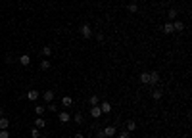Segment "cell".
Returning <instances> with one entry per match:
<instances>
[{
    "instance_id": "6da1fadb",
    "label": "cell",
    "mask_w": 192,
    "mask_h": 138,
    "mask_svg": "<svg viewBox=\"0 0 192 138\" xmlns=\"http://www.w3.org/2000/svg\"><path fill=\"white\" fill-rule=\"evenodd\" d=\"M81 36H83V39H92V29H90L89 23L81 25Z\"/></svg>"
},
{
    "instance_id": "7a4b0ae2",
    "label": "cell",
    "mask_w": 192,
    "mask_h": 138,
    "mask_svg": "<svg viewBox=\"0 0 192 138\" xmlns=\"http://www.w3.org/2000/svg\"><path fill=\"white\" fill-rule=\"evenodd\" d=\"M158 83H159V73L158 71H150L148 73V84L154 86V84H158Z\"/></svg>"
},
{
    "instance_id": "3957f363",
    "label": "cell",
    "mask_w": 192,
    "mask_h": 138,
    "mask_svg": "<svg viewBox=\"0 0 192 138\" xmlns=\"http://www.w3.org/2000/svg\"><path fill=\"white\" fill-rule=\"evenodd\" d=\"M89 115H90V117H94V119L102 117V109H100V105H90V111H89Z\"/></svg>"
},
{
    "instance_id": "277c9868",
    "label": "cell",
    "mask_w": 192,
    "mask_h": 138,
    "mask_svg": "<svg viewBox=\"0 0 192 138\" xmlns=\"http://www.w3.org/2000/svg\"><path fill=\"white\" fill-rule=\"evenodd\" d=\"M115 134H117L115 125H110V127H106V129H104V136H106V138H112V136H115Z\"/></svg>"
},
{
    "instance_id": "5b68a950",
    "label": "cell",
    "mask_w": 192,
    "mask_h": 138,
    "mask_svg": "<svg viewBox=\"0 0 192 138\" xmlns=\"http://www.w3.org/2000/svg\"><path fill=\"white\" fill-rule=\"evenodd\" d=\"M40 98V92L39 90H29L27 92V102H35V100Z\"/></svg>"
},
{
    "instance_id": "8992f818",
    "label": "cell",
    "mask_w": 192,
    "mask_h": 138,
    "mask_svg": "<svg viewBox=\"0 0 192 138\" xmlns=\"http://www.w3.org/2000/svg\"><path fill=\"white\" fill-rule=\"evenodd\" d=\"M98 105H100V109H102V115H104V113H110V111H112V104L106 102V100H104V102H100Z\"/></svg>"
},
{
    "instance_id": "52a82bcc",
    "label": "cell",
    "mask_w": 192,
    "mask_h": 138,
    "mask_svg": "<svg viewBox=\"0 0 192 138\" xmlns=\"http://www.w3.org/2000/svg\"><path fill=\"white\" fill-rule=\"evenodd\" d=\"M42 100L46 104H50V102H54V90H46V92L42 94Z\"/></svg>"
},
{
    "instance_id": "ba28073f",
    "label": "cell",
    "mask_w": 192,
    "mask_h": 138,
    "mask_svg": "<svg viewBox=\"0 0 192 138\" xmlns=\"http://www.w3.org/2000/svg\"><path fill=\"white\" fill-rule=\"evenodd\" d=\"M58 119L61 121V123H69V121H71V115L67 113V111H60V113H58Z\"/></svg>"
},
{
    "instance_id": "9c48e42d",
    "label": "cell",
    "mask_w": 192,
    "mask_h": 138,
    "mask_svg": "<svg viewBox=\"0 0 192 138\" xmlns=\"http://www.w3.org/2000/svg\"><path fill=\"white\" fill-rule=\"evenodd\" d=\"M19 63H21L23 67H27L29 63H31V56L29 54H21V56H19Z\"/></svg>"
},
{
    "instance_id": "30bf717a",
    "label": "cell",
    "mask_w": 192,
    "mask_h": 138,
    "mask_svg": "<svg viewBox=\"0 0 192 138\" xmlns=\"http://www.w3.org/2000/svg\"><path fill=\"white\" fill-rule=\"evenodd\" d=\"M171 23H173V31H179V33H181V31H184V23H183V21L175 19V21H171Z\"/></svg>"
},
{
    "instance_id": "8fae6325",
    "label": "cell",
    "mask_w": 192,
    "mask_h": 138,
    "mask_svg": "<svg viewBox=\"0 0 192 138\" xmlns=\"http://www.w3.org/2000/svg\"><path fill=\"white\" fill-rule=\"evenodd\" d=\"M177 15H179V10H177V8H171L169 12H167V17H169V21H175V19H177Z\"/></svg>"
},
{
    "instance_id": "7c38bea8",
    "label": "cell",
    "mask_w": 192,
    "mask_h": 138,
    "mask_svg": "<svg viewBox=\"0 0 192 138\" xmlns=\"http://www.w3.org/2000/svg\"><path fill=\"white\" fill-rule=\"evenodd\" d=\"M61 104H64V108H71V105H73V98H71V96H64V98H61Z\"/></svg>"
},
{
    "instance_id": "4fadbf2b",
    "label": "cell",
    "mask_w": 192,
    "mask_h": 138,
    "mask_svg": "<svg viewBox=\"0 0 192 138\" xmlns=\"http://www.w3.org/2000/svg\"><path fill=\"white\" fill-rule=\"evenodd\" d=\"M40 56H42V58L52 56V48H50V46H42V50H40Z\"/></svg>"
},
{
    "instance_id": "5bb4252c",
    "label": "cell",
    "mask_w": 192,
    "mask_h": 138,
    "mask_svg": "<svg viewBox=\"0 0 192 138\" xmlns=\"http://www.w3.org/2000/svg\"><path fill=\"white\" fill-rule=\"evenodd\" d=\"M162 96H163V92L159 88H156L154 92H152V100H156V102H158V100H162Z\"/></svg>"
},
{
    "instance_id": "9a60e30c",
    "label": "cell",
    "mask_w": 192,
    "mask_h": 138,
    "mask_svg": "<svg viewBox=\"0 0 192 138\" xmlns=\"http://www.w3.org/2000/svg\"><path fill=\"white\" fill-rule=\"evenodd\" d=\"M163 33H165V35H171V33H175V31H173V23H171V21H169V23H165V25H163Z\"/></svg>"
},
{
    "instance_id": "2e32d148",
    "label": "cell",
    "mask_w": 192,
    "mask_h": 138,
    "mask_svg": "<svg viewBox=\"0 0 192 138\" xmlns=\"http://www.w3.org/2000/svg\"><path fill=\"white\" fill-rule=\"evenodd\" d=\"M127 10H129V14H137V12H138V4H137V2H131V4L127 6Z\"/></svg>"
},
{
    "instance_id": "e0dca14e",
    "label": "cell",
    "mask_w": 192,
    "mask_h": 138,
    "mask_svg": "<svg viewBox=\"0 0 192 138\" xmlns=\"http://www.w3.org/2000/svg\"><path fill=\"white\" fill-rule=\"evenodd\" d=\"M35 127H37V129H44V127H46V121H44L42 117H37V121H35Z\"/></svg>"
},
{
    "instance_id": "ac0fdd59",
    "label": "cell",
    "mask_w": 192,
    "mask_h": 138,
    "mask_svg": "<svg viewBox=\"0 0 192 138\" xmlns=\"http://www.w3.org/2000/svg\"><path fill=\"white\" fill-rule=\"evenodd\" d=\"M10 127V119L8 117H0V129H8Z\"/></svg>"
},
{
    "instance_id": "d6986e66",
    "label": "cell",
    "mask_w": 192,
    "mask_h": 138,
    "mask_svg": "<svg viewBox=\"0 0 192 138\" xmlns=\"http://www.w3.org/2000/svg\"><path fill=\"white\" fill-rule=\"evenodd\" d=\"M127 130H129V132H134V130H137V123H134L133 119L127 121Z\"/></svg>"
},
{
    "instance_id": "ffe728a7",
    "label": "cell",
    "mask_w": 192,
    "mask_h": 138,
    "mask_svg": "<svg viewBox=\"0 0 192 138\" xmlns=\"http://www.w3.org/2000/svg\"><path fill=\"white\" fill-rule=\"evenodd\" d=\"M89 104H90V105H98V104H100V98H98L96 94H92V96L89 98Z\"/></svg>"
},
{
    "instance_id": "44dd1931",
    "label": "cell",
    "mask_w": 192,
    "mask_h": 138,
    "mask_svg": "<svg viewBox=\"0 0 192 138\" xmlns=\"http://www.w3.org/2000/svg\"><path fill=\"white\" fill-rule=\"evenodd\" d=\"M31 138H40V129L33 127V129H31Z\"/></svg>"
},
{
    "instance_id": "7402d4cb",
    "label": "cell",
    "mask_w": 192,
    "mask_h": 138,
    "mask_svg": "<svg viewBox=\"0 0 192 138\" xmlns=\"http://www.w3.org/2000/svg\"><path fill=\"white\" fill-rule=\"evenodd\" d=\"M73 121H75L77 125H81L83 121H85V117H83V113H75V115H73Z\"/></svg>"
},
{
    "instance_id": "603a6c76",
    "label": "cell",
    "mask_w": 192,
    "mask_h": 138,
    "mask_svg": "<svg viewBox=\"0 0 192 138\" xmlns=\"http://www.w3.org/2000/svg\"><path fill=\"white\" fill-rule=\"evenodd\" d=\"M40 69H42V71H48V69H50V61L42 60V61H40Z\"/></svg>"
},
{
    "instance_id": "cb8c5ba5",
    "label": "cell",
    "mask_w": 192,
    "mask_h": 138,
    "mask_svg": "<svg viewBox=\"0 0 192 138\" xmlns=\"http://www.w3.org/2000/svg\"><path fill=\"white\" fill-rule=\"evenodd\" d=\"M138 79H140V83H142V84H148V71L140 73V77H138Z\"/></svg>"
},
{
    "instance_id": "d4e9b609",
    "label": "cell",
    "mask_w": 192,
    "mask_h": 138,
    "mask_svg": "<svg viewBox=\"0 0 192 138\" xmlns=\"http://www.w3.org/2000/svg\"><path fill=\"white\" fill-rule=\"evenodd\" d=\"M0 138H10V130L8 129H0Z\"/></svg>"
},
{
    "instance_id": "484cf974",
    "label": "cell",
    "mask_w": 192,
    "mask_h": 138,
    "mask_svg": "<svg viewBox=\"0 0 192 138\" xmlns=\"http://www.w3.org/2000/svg\"><path fill=\"white\" fill-rule=\"evenodd\" d=\"M129 136H131V132H129V130H121L117 134V138H129Z\"/></svg>"
},
{
    "instance_id": "4316f807",
    "label": "cell",
    "mask_w": 192,
    "mask_h": 138,
    "mask_svg": "<svg viewBox=\"0 0 192 138\" xmlns=\"http://www.w3.org/2000/svg\"><path fill=\"white\" fill-rule=\"evenodd\" d=\"M48 109L52 111V113H56V111H58V105H56L54 102H50V104H48Z\"/></svg>"
},
{
    "instance_id": "83f0119b",
    "label": "cell",
    "mask_w": 192,
    "mask_h": 138,
    "mask_svg": "<svg viewBox=\"0 0 192 138\" xmlns=\"http://www.w3.org/2000/svg\"><path fill=\"white\" fill-rule=\"evenodd\" d=\"M35 113H37V115H42V113H44V108H42V105H37V108H35Z\"/></svg>"
},
{
    "instance_id": "f1b7e54d",
    "label": "cell",
    "mask_w": 192,
    "mask_h": 138,
    "mask_svg": "<svg viewBox=\"0 0 192 138\" xmlns=\"http://www.w3.org/2000/svg\"><path fill=\"white\" fill-rule=\"evenodd\" d=\"M94 39H96L98 42H104V40H106V39H104V35H102V33H96V36H94Z\"/></svg>"
},
{
    "instance_id": "f546056e",
    "label": "cell",
    "mask_w": 192,
    "mask_h": 138,
    "mask_svg": "<svg viewBox=\"0 0 192 138\" xmlns=\"http://www.w3.org/2000/svg\"><path fill=\"white\" fill-rule=\"evenodd\" d=\"M6 63H14V56L8 54V56H6Z\"/></svg>"
},
{
    "instance_id": "4dcf8cb0",
    "label": "cell",
    "mask_w": 192,
    "mask_h": 138,
    "mask_svg": "<svg viewBox=\"0 0 192 138\" xmlns=\"http://www.w3.org/2000/svg\"><path fill=\"white\" fill-rule=\"evenodd\" d=\"M96 138H106V136H104V130H98L96 132Z\"/></svg>"
},
{
    "instance_id": "1f68e13d",
    "label": "cell",
    "mask_w": 192,
    "mask_h": 138,
    "mask_svg": "<svg viewBox=\"0 0 192 138\" xmlns=\"http://www.w3.org/2000/svg\"><path fill=\"white\" fill-rule=\"evenodd\" d=\"M73 138H85V134H83V132H75Z\"/></svg>"
},
{
    "instance_id": "d6a6232c",
    "label": "cell",
    "mask_w": 192,
    "mask_h": 138,
    "mask_svg": "<svg viewBox=\"0 0 192 138\" xmlns=\"http://www.w3.org/2000/svg\"><path fill=\"white\" fill-rule=\"evenodd\" d=\"M2 113H4V111H2V108H0V117H2Z\"/></svg>"
},
{
    "instance_id": "836d02e7",
    "label": "cell",
    "mask_w": 192,
    "mask_h": 138,
    "mask_svg": "<svg viewBox=\"0 0 192 138\" xmlns=\"http://www.w3.org/2000/svg\"><path fill=\"white\" fill-rule=\"evenodd\" d=\"M140 2H146V0H140Z\"/></svg>"
}]
</instances>
